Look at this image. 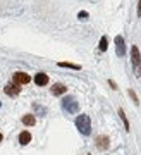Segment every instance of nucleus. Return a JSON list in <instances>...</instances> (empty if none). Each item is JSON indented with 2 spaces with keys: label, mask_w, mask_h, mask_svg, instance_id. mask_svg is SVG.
<instances>
[{
  "label": "nucleus",
  "mask_w": 141,
  "mask_h": 155,
  "mask_svg": "<svg viewBox=\"0 0 141 155\" xmlns=\"http://www.w3.org/2000/svg\"><path fill=\"white\" fill-rule=\"evenodd\" d=\"M119 116H120V119L124 121L126 131H129V121H127V117H126V114H124V110H122V109H119Z\"/></svg>",
  "instance_id": "obj_13"
},
{
  "label": "nucleus",
  "mask_w": 141,
  "mask_h": 155,
  "mask_svg": "<svg viewBox=\"0 0 141 155\" xmlns=\"http://www.w3.org/2000/svg\"><path fill=\"white\" fill-rule=\"evenodd\" d=\"M31 141V134L28 133V131H22L21 134H19V143L21 145H28Z\"/></svg>",
  "instance_id": "obj_10"
},
{
  "label": "nucleus",
  "mask_w": 141,
  "mask_h": 155,
  "mask_svg": "<svg viewBox=\"0 0 141 155\" xmlns=\"http://www.w3.org/2000/svg\"><path fill=\"white\" fill-rule=\"evenodd\" d=\"M131 62H133V71H134L136 78H141V54L136 45L131 47Z\"/></svg>",
  "instance_id": "obj_2"
},
{
  "label": "nucleus",
  "mask_w": 141,
  "mask_h": 155,
  "mask_svg": "<svg viewBox=\"0 0 141 155\" xmlns=\"http://www.w3.org/2000/svg\"><path fill=\"white\" fill-rule=\"evenodd\" d=\"M62 109H64L67 114H77L79 112V104L74 97H65L62 100Z\"/></svg>",
  "instance_id": "obj_3"
},
{
  "label": "nucleus",
  "mask_w": 141,
  "mask_h": 155,
  "mask_svg": "<svg viewBox=\"0 0 141 155\" xmlns=\"http://www.w3.org/2000/svg\"><path fill=\"white\" fill-rule=\"evenodd\" d=\"M97 145H98V148H102V150L109 148V138H107V136H98Z\"/></svg>",
  "instance_id": "obj_9"
},
{
  "label": "nucleus",
  "mask_w": 141,
  "mask_h": 155,
  "mask_svg": "<svg viewBox=\"0 0 141 155\" xmlns=\"http://www.w3.org/2000/svg\"><path fill=\"white\" fill-rule=\"evenodd\" d=\"M100 50L102 52L107 50V36H102V40H100Z\"/></svg>",
  "instance_id": "obj_14"
},
{
  "label": "nucleus",
  "mask_w": 141,
  "mask_h": 155,
  "mask_svg": "<svg viewBox=\"0 0 141 155\" xmlns=\"http://www.w3.org/2000/svg\"><path fill=\"white\" fill-rule=\"evenodd\" d=\"M77 17H79L81 21H86V19H88V12H84V11L79 12V14H77Z\"/></svg>",
  "instance_id": "obj_15"
},
{
  "label": "nucleus",
  "mask_w": 141,
  "mask_h": 155,
  "mask_svg": "<svg viewBox=\"0 0 141 155\" xmlns=\"http://www.w3.org/2000/svg\"><path fill=\"white\" fill-rule=\"evenodd\" d=\"M129 95H131V97H133V100H134V104H136V105H138V97H136V95H134V91H133V90H129Z\"/></svg>",
  "instance_id": "obj_16"
},
{
  "label": "nucleus",
  "mask_w": 141,
  "mask_h": 155,
  "mask_svg": "<svg viewBox=\"0 0 141 155\" xmlns=\"http://www.w3.org/2000/svg\"><path fill=\"white\" fill-rule=\"evenodd\" d=\"M2 138H4V136H2V134H0V141H2Z\"/></svg>",
  "instance_id": "obj_18"
},
{
  "label": "nucleus",
  "mask_w": 141,
  "mask_h": 155,
  "mask_svg": "<svg viewBox=\"0 0 141 155\" xmlns=\"http://www.w3.org/2000/svg\"><path fill=\"white\" fill-rule=\"evenodd\" d=\"M124 52H126V45H124V38L120 36V35H117L115 36V54L119 57L124 55Z\"/></svg>",
  "instance_id": "obj_6"
},
{
  "label": "nucleus",
  "mask_w": 141,
  "mask_h": 155,
  "mask_svg": "<svg viewBox=\"0 0 141 155\" xmlns=\"http://www.w3.org/2000/svg\"><path fill=\"white\" fill-rule=\"evenodd\" d=\"M21 121H22V124H24V126H34L36 119H34V116H33V114H26Z\"/></svg>",
  "instance_id": "obj_8"
},
{
  "label": "nucleus",
  "mask_w": 141,
  "mask_h": 155,
  "mask_svg": "<svg viewBox=\"0 0 141 155\" xmlns=\"http://www.w3.org/2000/svg\"><path fill=\"white\" fill-rule=\"evenodd\" d=\"M34 83L38 84V86H45V84H48V76L45 72H38L34 76Z\"/></svg>",
  "instance_id": "obj_7"
},
{
  "label": "nucleus",
  "mask_w": 141,
  "mask_h": 155,
  "mask_svg": "<svg viewBox=\"0 0 141 155\" xmlns=\"http://www.w3.org/2000/svg\"><path fill=\"white\" fill-rule=\"evenodd\" d=\"M138 16H141V0H139V4H138Z\"/></svg>",
  "instance_id": "obj_17"
},
{
  "label": "nucleus",
  "mask_w": 141,
  "mask_h": 155,
  "mask_svg": "<svg viewBox=\"0 0 141 155\" xmlns=\"http://www.w3.org/2000/svg\"><path fill=\"white\" fill-rule=\"evenodd\" d=\"M67 91V86H64V84H54V88H52V93L54 95H62Z\"/></svg>",
  "instance_id": "obj_11"
},
{
  "label": "nucleus",
  "mask_w": 141,
  "mask_h": 155,
  "mask_svg": "<svg viewBox=\"0 0 141 155\" xmlns=\"http://www.w3.org/2000/svg\"><path fill=\"white\" fill-rule=\"evenodd\" d=\"M60 67H69V69H76V71H79L81 69V66H77V64H70V62H59Z\"/></svg>",
  "instance_id": "obj_12"
},
{
  "label": "nucleus",
  "mask_w": 141,
  "mask_h": 155,
  "mask_svg": "<svg viewBox=\"0 0 141 155\" xmlns=\"http://www.w3.org/2000/svg\"><path fill=\"white\" fill-rule=\"evenodd\" d=\"M76 127H77V131H79L81 134L88 136V134L91 133V121H90V117H88L86 114L77 116L76 117Z\"/></svg>",
  "instance_id": "obj_1"
},
{
  "label": "nucleus",
  "mask_w": 141,
  "mask_h": 155,
  "mask_svg": "<svg viewBox=\"0 0 141 155\" xmlns=\"http://www.w3.org/2000/svg\"><path fill=\"white\" fill-rule=\"evenodd\" d=\"M12 81H14V83H17V84H28L29 81H31V78H29V74H26V72L17 71V72H14Z\"/></svg>",
  "instance_id": "obj_4"
},
{
  "label": "nucleus",
  "mask_w": 141,
  "mask_h": 155,
  "mask_svg": "<svg viewBox=\"0 0 141 155\" xmlns=\"http://www.w3.org/2000/svg\"><path fill=\"white\" fill-rule=\"evenodd\" d=\"M4 91H5V95H9V97H17V95L21 93V86L17 83H9V84H5V88H4Z\"/></svg>",
  "instance_id": "obj_5"
}]
</instances>
